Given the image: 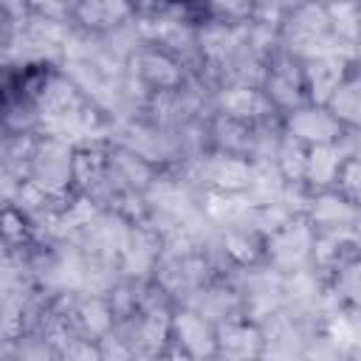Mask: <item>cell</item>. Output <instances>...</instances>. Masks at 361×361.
Wrapping results in <instances>:
<instances>
[{
	"label": "cell",
	"instance_id": "6da1fadb",
	"mask_svg": "<svg viewBox=\"0 0 361 361\" xmlns=\"http://www.w3.org/2000/svg\"><path fill=\"white\" fill-rule=\"evenodd\" d=\"M127 73L147 99L183 93L192 85V71L152 37L135 42L127 54Z\"/></svg>",
	"mask_w": 361,
	"mask_h": 361
},
{
	"label": "cell",
	"instance_id": "7a4b0ae2",
	"mask_svg": "<svg viewBox=\"0 0 361 361\" xmlns=\"http://www.w3.org/2000/svg\"><path fill=\"white\" fill-rule=\"evenodd\" d=\"M316 228L302 212H293L265 234V268L279 276L307 274L313 268Z\"/></svg>",
	"mask_w": 361,
	"mask_h": 361
},
{
	"label": "cell",
	"instance_id": "3957f363",
	"mask_svg": "<svg viewBox=\"0 0 361 361\" xmlns=\"http://www.w3.org/2000/svg\"><path fill=\"white\" fill-rule=\"evenodd\" d=\"M254 169L257 164L251 158L220 149H203L189 158V180L214 197H237L254 189Z\"/></svg>",
	"mask_w": 361,
	"mask_h": 361
},
{
	"label": "cell",
	"instance_id": "277c9868",
	"mask_svg": "<svg viewBox=\"0 0 361 361\" xmlns=\"http://www.w3.org/2000/svg\"><path fill=\"white\" fill-rule=\"evenodd\" d=\"M164 355L217 358V322L189 302H178L169 313Z\"/></svg>",
	"mask_w": 361,
	"mask_h": 361
},
{
	"label": "cell",
	"instance_id": "5b68a950",
	"mask_svg": "<svg viewBox=\"0 0 361 361\" xmlns=\"http://www.w3.org/2000/svg\"><path fill=\"white\" fill-rule=\"evenodd\" d=\"M259 87L265 93V99L271 102V107L285 116L293 107L307 102V90H305V73H302V59L293 56L290 51H285L282 45L265 59L262 65V79Z\"/></svg>",
	"mask_w": 361,
	"mask_h": 361
},
{
	"label": "cell",
	"instance_id": "8992f818",
	"mask_svg": "<svg viewBox=\"0 0 361 361\" xmlns=\"http://www.w3.org/2000/svg\"><path fill=\"white\" fill-rule=\"evenodd\" d=\"M282 133L302 141L305 147H327V144H344L350 130L347 124L330 110V104L305 102L282 116Z\"/></svg>",
	"mask_w": 361,
	"mask_h": 361
},
{
	"label": "cell",
	"instance_id": "52a82bcc",
	"mask_svg": "<svg viewBox=\"0 0 361 361\" xmlns=\"http://www.w3.org/2000/svg\"><path fill=\"white\" fill-rule=\"evenodd\" d=\"M302 214L307 223L322 231H361V206H355L347 195H341L336 186L319 189L307 195V203L302 206Z\"/></svg>",
	"mask_w": 361,
	"mask_h": 361
},
{
	"label": "cell",
	"instance_id": "ba28073f",
	"mask_svg": "<svg viewBox=\"0 0 361 361\" xmlns=\"http://www.w3.org/2000/svg\"><path fill=\"white\" fill-rule=\"evenodd\" d=\"M133 20H138L133 0H73L71 8V25L90 37L116 34Z\"/></svg>",
	"mask_w": 361,
	"mask_h": 361
},
{
	"label": "cell",
	"instance_id": "9c48e42d",
	"mask_svg": "<svg viewBox=\"0 0 361 361\" xmlns=\"http://www.w3.org/2000/svg\"><path fill=\"white\" fill-rule=\"evenodd\" d=\"M353 65H355V54H344V51H327V54L302 59L307 102L327 104L333 93L341 87V82L350 76Z\"/></svg>",
	"mask_w": 361,
	"mask_h": 361
},
{
	"label": "cell",
	"instance_id": "30bf717a",
	"mask_svg": "<svg viewBox=\"0 0 361 361\" xmlns=\"http://www.w3.org/2000/svg\"><path fill=\"white\" fill-rule=\"evenodd\" d=\"M268 344L265 324L254 319L251 313H237L223 322H217V358H245V355H262Z\"/></svg>",
	"mask_w": 361,
	"mask_h": 361
},
{
	"label": "cell",
	"instance_id": "8fae6325",
	"mask_svg": "<svg viewBox=\"0 0 361 361\" xmlns=\"http://www.w3.org/2000/svg\"><path fill=\"white\" fill-rule=\"evenodd\" d=\"M183 17H189L195 25H231L245 28L257 17V0H186L178 8Z\"/></svg>",
	"mask_w": 361,
	"mask_h": 361
},
{
	"label": "cell",
	"instance_id": "7c38bea8",
	"mask_svg": "<svg viewBox=\"0 0 361 361\" xmlns=\"http://www.w3.org/2000/svg\"><path fill=\"white\" fill-rule=\"evenodd\" d=\"M341 158H344L341 144L310 147V152H307V166H305V195L336 186V175H338Z\"/></svg>",
	"mask_w": 361,
	"mask_h": 361
},
{
	"label": "cell",
	"instance_id": "4fadbf2b",
	"mask_svg": "<svg viewBox=\"0 0 361 361\" xmlns=\"http://www.w3.org/2000/svg\"><path fill=\"white\" fill-rule=\"evenodd\" d=\"M322 288L327 293H333L338 299V305H344L347 310H361V254H355L353 259L338 265L322 282Z\"/></svg>",
	"mask_w": 361,
	"mask_h": 361
},
{
	"label": "cell",
	"instance_id": "5bb4252c",
	"mask_svg": "<svg viewBox=\"0 0 361 361\" xmlns=\"http://www.w3.org/2000/svg\"><path fill=\"white\" fill-rule=\"evenodd\" d=\"M336 189L347 195L355 206H361V152H344L336 175Z\"/></svg>",
	"mask_w": 361,
	"mask_h": 361
},
{
	"label": "cell",
	"instance_id": "9a60e30c",
	"mask_svg": "<svg viewBox=\"0 0 361 361\" xmlns=\"http://www.w3.org/2000/svg\"><path fill=\"white\" fill-rule=\"evenodd\" d=\"M73 0H28V11L34 20H56L71 23Z\"/></svg>",
	"mask_w": 361,
	"mask_h": 361
}]
</instances>
